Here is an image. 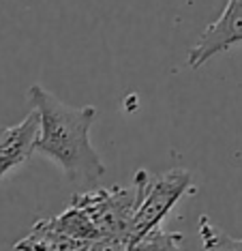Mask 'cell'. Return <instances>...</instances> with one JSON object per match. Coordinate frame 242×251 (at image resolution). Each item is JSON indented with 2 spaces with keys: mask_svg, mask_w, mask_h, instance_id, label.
<instances>
[{
  "mask_svg": "<svg viewBox=\"0 0 242 251\" xmlns=\"http://www.w3.org/2000/svg\"><path fill=\"white\" fill-rule=\"evenodd\" d=\"M32 107L41 114L37 152L58 163L71 182H97L105 174V163L90 142L97 121L95 105H71L48 88L34 84L28 90Z\"/></svg>",
  "mask_w": 242,
  "mask_h": 251,
  "instance_id": "obj_1",
  "label": "cell"
},
{
  "mask_svg": "<svg viewBox=\"0 0 242 251\" xmlns=\"http://www.w3.org/2000/svg\"><path fill=\"white\" fill-rule=\"evenodd\" d=\"M191 178H193L191 172L180 168L157 174V176H152L148 170H140L133 176V185L137 189V208L133 217L131 249H135V245L148 232L163 226L167 213L180 202L182 196L195 193Z\"/></svg>",
  "mask_w": 242,
  "mask_h": 251,
  "instance_id": "obj_2",
  "label": "cell"
},
{
  "mask_svg": "<svg viewBox=\"0 0 242 251\" xmlns=\"http://www.w3.org/2000/svg\"><path fill=\"white\" fill-rule=\"evenodd\" d=\"M73 204L82 206L92 217L107 243V249H131L133 217L137 208V189L105 187L86 193H75Z\"/></svg>",
  "mask_w": 242,
  "mask_h": 251,
  "instance_id": "obj_3",
  "label": "cell"
},
{
  "mask_svg": "<svg viewBox=\"0 0 242 251\" xmlns=\"http://www.w3.org/2000/svg\"><path fill=\"white\" fill-rule=\"evenodd\" d=\"M236 45H242V0H227L221 15L201 32L197 43L189 50L187 65L191 69H199L212 56L227 52Z\"/></svg>",
  "mask_w": 242,
  "mask_h": 251,
  "instance_id": "obj_4",
  "label": "cell"
},
{
  "mask_svg": "<svg viewBox=\"0 0 242 251\" xmlns=\"http://www.w3.org/2000/svg\"><path fill=\"white\" fill-rule=\"evenodd\" d=\"M41 131V114L37 107L13 127H0V180L11 170L24 165L37 152V140Z\"/></svg>",
  "mask_w": 242,
  "mask_h": 251,
  "instance_id": "obj_5",
  "label": "cell"
},
{
  "mask_svg": "<svg viewBox=\"0 0 242 251\" xmlns=\"http://www.w3.org/2000/svg\"><path fill=\"white\" fill-rule=\"evenodd\" d=\"M48 226H51L54 230H58L67 236H73L77 241H86L92 245V249H107V243L103 238L101 230L97 227V224L92 221V217L86 213L82 206L77 204H69L67 210H62L58 217H51V219H45Z\"/></svg>",
  "mask_w": 242,
  "mask_h": 251,
  "instance_id": "obj_6",
  "label": "cell"
},
{
  "mask_svg": "<svg viewBox=\"0 0 242 251\" xmlns=\"http://www.w3.org/2000/svg\"><path fill=\"white\" fill-rule=\"evenodd\" d=\"M15 249H92L90 243L77 241L73 236H67L58 230H54L51 226H48L45 219H39L32 226L30 234L26 238H22L20 243H15Z\"/></svg>",
  "mask_w": 242,
  "mask_h": 251,
  "instance_id": "obj_7",
  "label": "cell"
},
{
  "mask_svg": "<svg viewBox=\"0 0 242 251\" xmlns=\"http://www.w3.org/2000/svg\"><path fill=\"white\" fill-rule=\"evenodd\" d=\"M199 236L206 249H242V238H232L217 224H212L208 215L199 217Z\"/></svg>",
  "mask_w": 242,
  "mask_h": 251,
  "instance_id": "obj_8",
  "label": "cell"
},
{
  "mask_svg": "<svg viewBox=\"0 0 242 251\" xmlns=\"http://www.w3.org/2000/svg\"><path fill=\"white\" fill-rule=\"evenodd\" d=\"M180 243H182V234L165 232L163 226H159L152 232H148L135 245V249H180Z\"/></svg>",
  "mask_w": 242,
  "mask_h": 251,
  "instance_id": "obj_9",
  "label": "cell"
}]
</instances>
